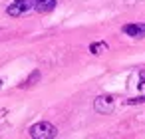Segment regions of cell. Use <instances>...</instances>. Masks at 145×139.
I'll use <instances>...</instances> for the list:
<instances>
[{
	"instance_id": "cell-3",
	"label": "cell",
	"mask_w": 145,
	"mask_h": 139,
	"mask_svg": "<svg viewBox=\"0 0 145 139\" xmlns=\"http://www.w3.org/2000/svg\"><path fill=\"white\" fill-rule=\"evenodd\" d=\"M115 107V99L113 95H97L93 101V109L97 113H111Z\"/></svg>"
},
{
	"instance_id": "cell-5",
	"label": "cell",
	"mask_w": 145,
	"mask_h": 139,
	"mask_svg": "<svg viewBox=\"0 0 145 139\" xmlns=\"http://www.w3.org/2000/svg\"><path fill=\"white\" fill-rule=\"evenodd\" d=\"M121 30H123V34H127V36H131V38H143V36H145L143 24H125Z\"/></svg>"
},
{
	"instance_id": "cell-8",
	"label": "cell",
	"mask_w": 145,
	"mask_h": 139,
	"mask_svg": "<svg viewBox=\"0 0 145 139\" xmlns=\"http://www.w3.org/2000/svg\"><path fill=\"white\" fill-rule=\"evenodd\" d=\"M127 105H137V103H145V95H139V97H131V99H125Z\"/></svg>"
},
{
	"instance_id": "cell-11",
	"label": "cell",
	"mask_w": 145,
	"mask_h": 139,
	"mask_svg": "<svg viewBox=\"0 0 145 139\" xmlns=\"http://www.w3.org/2000/svg\"><path fill=\"white\" fill-rule=\"evenodd\" d=\"M143 28H145V24H143Z\"/></svg>"
},
{
	"instance_id": "cell-1",
	"label": "cell",
	"mask_w": 145,
	"mask_h": 139,
	"mask_svg": "<svg viewBox=\"0 0 145 139\" xmlns=\"http://www.w3.org/2000/svg\"><path fill=\"white\" fill-rule=\"evenodd\" d=\"M32 139H54L58 137V127L52 125L50 121H38L28 129Z\"/></svg>"
},
{
	"instance_id": "cell-9",
	"label": "cell",
	"mask_w": 145,
	"mask_h": 139,
	"mask_svg": "<svg viewBox=\"0 0 145 139\" xmlns=\"http://www.w3.org/2000/svg\"><path fill=\"white\" fill-rule=\"evenodd\" d=\"M141 85H145V72L139 74V87H141Z\"/></svg>"
},
{
	"instance_id": "cell-7",
	"label": "cell",
	"mask_w": 145,
	"mask_h": 139,
	"mask_svg": "<svg viewBox=\"0 0 145 139\" xmlns=\"http://www.w3.org/2000/svg\"><path fill=\"white\" fill-rule=\"evenodd\" d=\"M38 80H40V72H38V70H34V72H32V76H30V78L22 84V87H30V85H34Z\"/></svg>"
},
{
	"instance_id": "cell-10",
	"label": "cell",
	"mask_w": 145,
	"mask_h": 139,
	"mask_svg": "<svg viewBox=\"0 0 145 139\" xmlns=\"http://www.w3.org/2000/svg\"><path fill=\"white\" fill-rule=\"evenodd\" d=\"M0 87H2V80H0Z\"/></svg>"
},
{
	"instance_id": "cell-2",
	"label": "cell",
	"mask_w": 145,
	"mask_h": 139,
	"mask_svg": "<svg viewBox=\"0 0 145 139\" xmlns=\"http://www.w3.org/2000/svg\"><path fill=\"white\" fill-rule=\"evenodd\" d=\"M30 10H34V0H12V2L6 6V14L12 18L24 16Z\"/></svg>"
},
{
	"instance_id": "cell-4",
	"label": "cell",
	"mask_w": 145,
	"mask_h": 139,
	"mask_svg": "<svg viewBox=\"0 0 145 139\" xmlns=\"http://www.w3.org/2000/svg\"><path fill=\"white\" fill-rule=\"evenodd\" d=\"M58 4V0H34V10L40 12V14H46V12H52Z\"/></svg>"
},
{
	"instance_id": "cell-6",
	"label": "cell",
	"mask_w": 145,
	"mask_h": 139,
	"mask_svg": "<svg viewBox=\"0 0 145 139\" xmlns=\"http://www.w3.org/2000/svg\"><path fill=\"white\" fill-rule=\"evenodd\" d=\"M107 50V44L105 42H93L91 46H89V52L93 54V56H99L101 52H105Z\"/></svg>"
}]
</instances>
